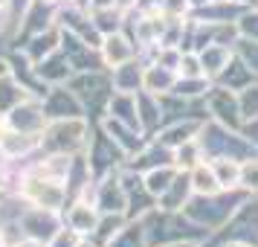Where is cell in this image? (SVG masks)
<instances>
[{
  "instance_id": "6da1fadb",
  "label": "cell",
  "mask_w": 258,
  "mask_h": 247,
  "mask_svg": "<svg viewBox=\"0 0 258 247\" xmlns=\"http://www.w3.org/2000/svg\"><path fill=\"white\" fill-rule=\"evenodd\" d=\"M249 198L244 189H232V192H218V195H195V198L188 201L186 207H183V215L191 218V221L203 227L206 233H218L221 227L229 224L238 207Z\"/></svg>"
},
{
  "instance_id": "7a4b0ae2",
  "label": "cell",
  "mask_w": 258,
  "mask_h": 247,
  "mask_svg": "<svg viewBox=\"0 0 258 247\" xmlns=\"http://www.w3.org/2000/svg\"><path fill=\"white\" fill-rule=\"evenodd\" d=\"M93 125L87 117H64L49 119L41 131V154H82L90 145Z\"/></svg>"
},
{
  "instance_id": "3957f363",
  "label": "cell",
  "mask_w": 258,
  "mask_h": 247,
  "mask_svg": "<svg viewBox=\"0 0 258 247\" xmlns=\"http://www.w3.org/2000/svg\"><path fill=\"white\" fill-rule=\"evenodd\" d=\"M198 140L203 145V152H206V160L209 157H238V160H246V157L258 154V145L246 137L244 131L226 128V125H221V122H215L209 117L203 119Z\"/></svg>"
},
{
  "instance_id": "277c9868",
  "label": "cell",
  "mask_w": 258,
  "mask_h": 247,
  "mask_svg": "<svg viewBox=\"0 0 258 247\" xmlns=\"http://www.w3.org/2000/svg\"><path fill=\"white\" fill-rule=\"evenodd\" d=\"M15 192H21L32 207H44V210H55V212H64L67 204H70V192H67V183L64 180H52V177H44V175H35L26 169Z\"/></svg>"
},
{
  "instance_id": "5b68a950",
  "label": "cell",
  "mask_w": 258,
  "mask_h": 247,
  "mask_svg": "<svg viewBox=\"0 0 258 247\" xmlns=\"http://www.w3.org/2000/svg\"><path fill=\"white\" fill-rule=\"evenodd\" d=\"M70 90L79 96V102L84 105V111L90 114H105L107 99L113 93V82H110V70H87V73H76L70 82Z\"/></svg>"
},
{
  "instance_id": "8992f818",
  "label": "cell",
  "mask_w": 258,
  "mask_h": 247,
  "mask_svg": "<svg viewBox=\"0 0 258 247\" xmlns=\"http://www.w3.org/2000/svg\"><path fill=\"white\" fill-rule=\"evenodd\" d=\"M200 102H203V114L209 119L221 122L226 128H235V131L244 128V117H241V105H238V93L235 90L212 82L209 93L203 96Z\"/></svg>"
},
{
  "instance_id": "52a82bcc",
  "label": "cell",
  "mask_w": 258,
  "mask_h": 247,
  "mask_svg": "<svg viewBox=\"0 0 258 247\" xmlns=\"http://www.w3.org/2000/svg\"><path fill=\"white\" fill-rule=\"evenodd\" d=\"M18 227H21V235H26V238L49 241V238L64 227V212L44 210V207H32V204H29L24 210V215H21Z\"/></svg>"
},
{
  "instance_id": "ba28073f",
  "label": "cell",
  "mask_w": 258,
  "mask_h": 247,
  "mask_svg": "<svg viewBox=\"0 0 258 247\" xmlns=\"http://www.w3.org/2000/svg\"><path fill=\"white\" fill-rule=\"evenodd\" d=\"M93 204L99 207V212H128V192L122 186L119 169L116 172H107L105 177H96Z\"/></svg>"
},
{
  "instance_id": "9c48e42d",
  "label": "cell",
  "mask_w": 258,
  "mask_h": 247,
  "mask_svg": "<svg viewBox=\"0 0 258 247\" xmlns=\"http://www.w3.org/2000/svg\"><path fill=\"white\" fill-rule=\"evenodd\" d=\"M99 125H102V131H105L107 137H110V140H113L119 149L125 152V157H134V154L142 152V149H145V142H148V137L142 134V128H137V125H128V122H122V119L110 117V114L99 117Z\"/></svg>"
},
{
  "instance_id": "30bf717a",
  "label": "cell",
  "mask_w": 258,
  "mask_h": 247,
  "mask_svg": "<svg viewBox=\"0 0 258 247\" xmlns=\"http://www.w3.org/2000/svg\"><path fill=\"white\" fill-rule=\"evenodd\" d=\"M47 122H49V117H47V111H44L41 96L26 99L15 111L6 114V125L15 131H26V134H41V131L47 128Z\"/></svg>"
},
{
  "instance_id": "8fae6325",
  "label": "cell",
  "mask_w": 258,
  "mask_h": 247,
  "mask_svg": "<svg viewBox=\"0 0 258 247\" xmlns=\"http://www.w3.org/2000/svg\"><path fill=\"white\" fill-rule=\"evenodd\" d=\"M44 111L49 119H64V117H87L84 105L79 102V96L70 90V84H52L44 93Z\"/></svg>"
},
{
  "instance_id": "7c38bea8",
  "label": "cell",
  "mask_w": 258,
  "mask_h": 247,
  "mask_svg": "<svg viewBox=\"0 0 258 247\" xmlns=\"http://www.w3.org/2000/svg\"><path fill=\"white\" fill-rule=\"evenodd\" d=\"M99 53H102V61H105L107 70L122 67V64H128V61L140 59V47H137V41H134L125 29L102 38V47H99Z\"/></svg>"
},
{
  "instance_id": "4fadbf2b",
  "label": "cell",
  "mask_w": 258,
  "mask_h": 247,
  "mask_svg": "<svg viewBox=\"0 0 258 247\" xmlns=\"http://www.w3.org/2000/svg\"><path fill=\"white\" fill-rule=\"evenodd\" d=\"M203 119L206 117H200V119H195V117H180V119H171V122H165L163 128L154 134L151 140H157V142H163L165 149H180L183 142H188V140H195L200 134V125H203Z\"/></svg>"
},
{
  "instance_id": "5bb4252c",
  "label": "cell",
  "mask_w": 258,
  "mask_h": 247,
  "mask_svg": "<svg viewBox=\"0 0 258 247\" xmlns=\"http://www.w3.org/2000/svg\"><path fill=\"white\" fill-rule=\"evenodd\" d=\"M32 67H35L38 82L47 84V87H52V84H67L73 76H76V67L70 64V59H67L64 50H55L52 56H47L44 61H38Z\"/></svg>"
},
{
  "instance_id": "9a60e30c",
  "label": "cell",
  "mask_w": 258,
  "mask_h": 247,
  "mask_svg": "<svg viewBox=\"0 0 258 247\" xmlns=\"http://www.w3.org/2000/svg\"><path fill=\"white\" fill-rule=\"evenodd\" d=\"M137 117H140V128L145 131V137L151 140L157 131L165 125V108H163V96L140 90L137 93Z\"/></svg>"
},
{
  "instance_id": "2e32d148",
  "label": "cell",
  "mask_w": 258,
  "mask_h": 247,
  "mask_svg": "<svg viewBox=\"0 0 258 247\" xmlns=\"http://www.w3.org/2000/svg\"><path fill=\"white\" fill-rule=\"evenodd\" d=\"M99 218H102L99 207H96L93 201H87V198L70 201V204H67V210H64V224H67V227H73L76 233H82L84 238L96 230Z\"/></svg>"
},
{
  "instance_id": "e0dca14e",
  "label": "cell",
  "mask_w": 258,
  "mask_h": 247,
  "mask_svg": "<svg viewBox=\"0 0 258 247\" xmlns=\"http://www.w3.org/2000/svg\"><path fill=\"white\" fill-rule=\"evenodd\" d=\"M61 35H64L61 26L52 24V26H47L44 32L26 38L24 44H21V50H24V56L32 61V64H38V61H44L47 56H52L55 50H61Z\"/></svg>"
},
{
  "instance_id": "ac0fdd59",
  "label": "cell",
  "mask_w": 258,
  "mask_h": 247,
  "mask_svg": "<svg viewBox=\"0 0 258 247\" xmlns=\"http://www.w3.org/2000/svg\"><path fill=\"white\" fill-rule=\"evenodd\" d=\"M0 152L9 160H26L29 154L41 152V134H26V131L9 128L0 140Z\"/></svg>"
},
{
  "instance_id": "d6986e66",
  "label": "cell",
  "mask_w": 258,
  "mask_h": 247,
  "mask_svg": "<svg viewBox=\"0 0 258 247\" xmlns=\"http://www.w3.org/2000/svg\"><path fill=\"white\" fill-rule=\"evenodd\" d=\"M177 84V70L163 67L157 61H145V76H142V90L157 96H168Z\"/></svg>"
},
{
  "instance_id": "ffe728a7",
  "label": "cell",
  "mask_w": 258,
  "mask_h": 247,
  "mask_svg": "<svg viewBox=\"0 0 258 247\" xmlns=\"http://www.w3.org/2000/svg\"><path fill=\"white\" fill-rule=\"evenodd\" d=\"M142 76H145V61L134 59L128 64H122V67H113L110 70V82H113V90H119V93H140Z\"/></svg>"
},
{
  "instance_id": "44dd1931",
  "label": "cell",
  "mask_w": 258,
  "mask_h": 247,
  "mask_svg": "<svg viewBox=\"0 0 258 247\" xmlns=\"http://www.w3.org/2000/svg\"><path fill=\"white\" fill-rule=\"evenodd\" d=\"M195 198V189H191V177H188V172H177L174 183L168 186V192H165L163 198H160V210L165 212H183V207H186L188 201Z\"/></svg>"
},
{
  "instance_id": "7402d4cb",
  "label": "cell",
  "mask_w": 258,
  "mask_h": 247,
  "mask_svg": "<svg viewBox=\"0 0 258 247\" xmlns=\"http://www.w3.org/2000/svg\"><path fill=\"white\" fill-rule=\"evenodd\" d=\"M32 90L26 87L15 73H6V76H0V114L6 117L9 111H15V108L21 105V102H26V99H32Z\"/></svg>"
},
{
  "instance_id": "603a6c76",
  "label": "cell",
  "mask_w": 258,
  "mask_h": 247,
  "mask_svg": "<svg viewBox=\"0 0 258 247\" xmlns=\"http://www.w3.org/2000/svg\"><path fill=\"white\" fill-rule=\"evenodd\" d=\"M198 56H200V64H203V73L215 82V79L229 67V61L235 59V50L226 47V44H209V47L200 50Z\"/></svg>"
},
{
  "instance_id": "cb8c5ba5",
  "label": "cell",
  "mask_w": 258,
  "mask_h": 247,
  "mask_svg": "<svg viewBox=\"0 0 258 247\" xmlns=\"http://www.w3.org/2000/svg\"><path fill=\"white\" fill-rule=\"evenodd\" d=\"M105 114H110V117L122 119V122H128V125H137L140 128V117H137V93H119V90H113L110 93V99H107V108ZM102 114V117H105ZM145 134V131H142Z\"/></svg>"
},
{
  "instance_id": "d4e9b609",
  "label": "cell",
  "mask_w": 258,
  "mask_h": 247,
  "mask_svg": "<svg viewBox=\"0 0 258 247\" xmlns=\"http://www.w3.org/2000/svg\"><path fill=\"white\" fill-rule=\"evenodd\" d=\"M212 169L218 175V183H221L223 192H232V189H241V166L244 160L238 157H209Z\"/></svg>"
},
{
  "instance_id": "484cf974",
  "label": "cell",
  "mask_w": 258,
  "mask_h": 247,
  "mask_svg": "<svg viewBox=\"0 0 258 247\" xmlns=\"http://www.w3.org/2000/svg\"><path fill=\"white\" fill-rule=\"evenodd\" d=\"M177 169L174 163H165V166H154V169H148V172H142V183H145V189L151 192L154 198L160 201L168 192V186L174 183V177H177Z\"/></svg>"
},
{
  "instance_id": "4316f807",
  "label": "cell",
  "mask_w": 258,
  "mask_h": 247,
  "mask_svg": "<svg viewBox=\"0 0 258 247\" xmlns=\"http://www.w3.org/2000/svg\"><path fill=\"white\" fill-rule=\"evenodd\" d=\"M252 82H258V76L249 70L238 56H235V59L229 61V67L215 79V84H223V87H229V90H235V93H238V90H244L246 84H252Z\"/></svg>"
},
{
  "instance_id": "83f0119b",
  "label": "cell",
  "mask_w": 258,
  "mask_h": 247,
  "mask_svg": "<svg viewBox=\"0 0 258 247\" xmlns=\"http://www.w3.org/2000/svg\"><path fill=\"white\" fill-rule=\"evenodd\" d=\"M131 218H128V212H102V218H99V224H96V230L87 238L93 241V244H102V247H107V241L113 238V235L128 224Z\"/></svg>"
},
{
  "instance_id": "f1b7e54d",
  "label": "cell",
  "mask_w": 258,
  "mask_h": 247,
  "mask_svg": "<svg viewBox=\"0 0 258 247\" xmlns=\"http://www.w3.org/2000/svg\"><path fill=\"white\" fill-rule=\"evenodd\" d=\"M209 87H212L209 76H177V84L171 93L186 99V102H200L203 96L209 93Z\"/></svg>"
},
{
  "instance_id": "f546056e",
  "label": "cell",
  "mask_w": 258,
  "mask_h": 247,
  "mask_svg": "<svg viewBox=\"0 0 258 247\" xmlns=\"http://www.w3.org/2000/svg\"><path fill=\"white\" fill-rule=\"evenodd\" d=\"M90 18H93V26L102 35H113V32H122V29H125V12H122L119 6L90 9Z\"/></svg>"
},
{
  "instance_id": "4dcf8cb0",
  "label": "cell",
  "mask_w": 258,
  "mask_h": 247,
  "mask_svg": "<svg viewBox=\"0 0 258 247\" xmlns=\"http://www.w3.org/2000/svg\"><path fill=\"white\" fill-rule=\"evenodd\" d=\"M188 177H191V189H195V195H218V192H223L209 160L198 163L191 172H188Z\"/></svg>"
},
{
  "instance_id": "1f68e13d",
  "label": "cell",
  "mask_w": 258,
  "mask_h": 247,
  "mask_svg": "<svg viewBox=\"0 0 258 247\" xmlns=\"http://www.w3.org/2000/svg\"><path fill=\"white\" fill-rule=\"evenodd\" d=\"M107 247H151L148 244V235H145V224H142L140 218H131V221L107 241Z\"/></svg>"
},
{
  "instance_id": "d6a6232c",
  "label": "cell",
  "mask_w": 258,
  "mask_h": 247,
  "mask_svg": "<svg viewBox=\"0 0 258 247\" xmlns=\"http://www.w3.org/2000/svg\"><path fill=\"white\" fill-rule=\"evenodd\" d=\"M203 160H206V152H203V145H200L198 137L183 142L180 149H174V166L183 169V172H191V169H195L198 163H203Z\"/></svg>"
},
{
  "instance_id": "836d02e7",
  "label": "cell",
  "mask_w": 258,
  "mask_h": 247,
  "mask_svg": "<svg viewBox=\"0 0 258 247\" xmlns=\"http://www.w3.org/2000/svg\"><path fill=\"white\" fill-rule=\"evenodd\" d=\"M238 105H241V117H244V122L258 119V82L246 84L244 90H238Z\"/></svg>"
},
{
  "instance_id": "e575fe53",
  "label": "cell",
  "mask_w": 258,
  "mask_h": 247,
  "mask_svg": "<svg viewBox=\"0 0 258 247\" xmlns=\"http://www.w3.org/2000/svg\"><path fill=\"white\" fill-rule=\"evenodd\" d=\"M232 50H235V56L258 76V41H252V38H238Z\"/></svg>"
},
{
  "instance_id": "d590c367",
  "label": "cell",
  "mask_w": 258,
  "mask_h": 247,
  "mask_svg": "<svg viewBox=\"0 0 258 247\" xmlns=\"http://www.w3.org/2000/svg\"><path fill=\"white\" fill-rule=\"evenodd\" d=\"M238 35L241 38H252L258 41V6H246L244 12L238 15Z\"/></svg>"
},
{
  "instance_id": "8d00e7d4",
  "label": "cell",
  "mask_w": 258,
  "mask_h": 247,
  "mask_svg": "<svg viewBox=\"0 0 258 247\" xmlns=\"http://www.w3.org/2000/svg\"><path fill=\"white\" fill-rule=\"evenodd\" d=\"M241 189L246 195H258V154L246 157L241 166Z\"/></svg>"
},
{
  "instance_id": "74e56055",
  "label": "cell",
  "mask_w": 258,
  "mask_h": 247,
  "mask_svg": "<svg viewBox=\"0 0 258 247\" xmlns=\"http://www.w3.org/2000/svg\"><path fill=\"white\" fill-rule=\"evenodd\" d=\"M82 241H84V235L76 233L73 227H67V224H64L58 233L47 241V247H82Z\"/></svg>"
},
{
  "instance_id": "f35d334b",
  "label": "cell",
  "mask_w": 258,
  "mask_h": 247,
  "mask_svg": "<svg viewBox=\"0 0 258 247\" xmlns=\"http://www.w3.org/2000/svg\"><path fill=\"white\" fill-rule=\"evenodd\" d=\"M177 76H206L198 53H183V61H180V67H177Z\"/></svg>"
},
{
  "instance_id": "ab89813d",
  "label": "cell",
  "mask_w": 258,
  "mask_h": 247,
  "mask_svg": "<svg viewBox=\"0 0 258 247\" xmlns=\"http://www.w3.org/2000/svg\"><path fill=\"white\" fill-rule=\"evenodd\" d=\"M160 9H163L168 18H188V15H191V3H188V0H163Z\"/></svg>"
},
{
  "instance_id": "60d3db41",
  "label": "cell",
  "mask_w": 258,
  "mask_h": 247,
  "mask_svg": "<svg viewBox=\"0 0 258 247\" xmlns=\"http://www.w3.org/2000/svg\"><path fill=\"white\" fill-rule=\"evenodd\" d=\"M15 247H47V241H38V238H18V241H15Z\"/></svg>"
},
{
  "instance_id": "b9f144b4",
  "label": "cell",
  "mask_w": 258,
  "mask_h": 247,
  "mask_svg": "<svg viewBox=\"0 0 258 247\" xmlns=\"http://www.w3.org/2000/svg\"><path fill=\"white\" fill-rule=\"evenodd\" d=\"M142 0H116V6L122 9V12H131V9H137Z\"/></svg>"
},
{
  "instance_id": "7bdbcfd3",
  "label": "cell",
  "mask_w": 258,
  "mask_h": 247,
  "mask_svg": "<svg viewBox=\"0 0 258 247\" xmlns=\"http://www.w3.org/2000/svg\"><path fill=\"white\" fill-rule=\"evenodd\" d=\"M212 247H252V244H246V241H232V238H226V241H215Z\"/></svg>"
},
{
  "instance_id": "ee69618b",
  "label": "cell",
  "mask_w": 258,
  "mask_h": 247,
  "mask_svg": "<svg viewBox=\"0 0 258 247\" xmlns=\"http://www.w3.org/2000/svg\"><path fill=\"white\" fill-rule=\"evenodd\" d=\"M188 3H191V12H198V9H206L212 0H188Z\"/></svg>"
},
{
  "instance_id": "f6af8a7d",
  "label": "cell",
  "mask_w": 258,
  "mask_h": 247,
  "mask_svg": "<svg viewBox=\"0 0 258 247\" xmlns=\"http://www.w3.org/2000/svg\"><path fill=\"white\" fill-rule=\"evenodd\" d=\"M6 73H12V67H9V59H0V76H6Z\"/></svg>"
},
{
  "instance_id": "bcb514c9",
  "label": "cell",
  "mask_w": 258,
  "mask_h": 247,
  "mask_svg": "<svg viewBox=\"0 0 258 247\" xmlns=\"http://www.w3.org/2000/svg\"><path fill=\"white\" fill-rule=\"evenodd\" d=\"M9 9H0V32H3V29H6V21H9Z\"/></svg>"
},
{
  "instance_id": "7dc6e473",
  "label": "cell",
  "mask_w": 258,
  "mask_h": 247,
  "mask_svg": "<svg viewBox=\"0 0 258 247\" xmlns=\"http://www.w3.org/2000/svg\"><path fill=\"white\" fill-rule=\"evenodd\" d=\"M6 131H9V125H6V117L0 114V140H3V134H6Z\"/></svg>"
},
{
  "instance_id": "c3c4849f",
  "label": "cell",
  "mask_w": 258,
  "mask_h": 247,
  "mask_svg": "<svg viewBox=\"0 0 258 247\" xmlns=\"http://www.w3.org/2000/svg\"><path fill=\"white\" fill-rule=\"evenodd\" d=\"M195 241H171V244H163V247H191Z\"/></svg>"
},
{
  "instance_id": "681fc988",
  "label": "cell",
  "mask_w": 258,
  "mask_h": 247,
  "mask_svg": "<svg viewBox=\"0 0 258 247\" xmlns=\"http://www.w3.org/2000/svg\"><path fill=\"white\" fill-rule=\"evenodd\" d=\"M82 247H102V244H93L90 238H84V241H82Z\"/></svg>"
},
{
  "instance_id": "f907efd6",
  "label": "cell",
  "mask_w": 258,
  "mask_h": 247,
  "mask_svg": "<svg viewBox=\"0 0 258 247\" xmlns=\"http://www.w3.org/2000/svg\"><path fill=\"white\" fill-rule=\"evenodd\" d=\"M0 247H9V241H6V235H3V230H0Z\"/></svg>"
},
{
  "instance_id": "816d5d0a",
  "label": "cell",
  "mask_w": 258,
  "mask_h": 247,
  "mask_svg": "<svg viewBox=\"0 0 258 247\" xmlns=\"http://www.w3.org/2000/svg\"><path fill=\"white\" fill-rule=\"evenodd\" d=\"M12 6V0H0V9H9Z\"/></svg>"
},
{
  "instance_id": "f5cc1de1",
  "label": "cell",
  "mask_w": 258,
  "mask_h": 247,
  "mask_svg": "<svg viewBox=\"0 0 258 247\" xmlns=\"http://www.w3.org/2000/svg\"><path fill=\"white\" fill-rule=\"evenodd\" d=\"M47 3H52V6H61V3H67V0H47Z\"/></svg>"
},
{
  "instance_id": "db71d44e",
  "label": "cell",
  "mask_w": 258,
  "mask_h": 247,
  "mask_svg": "<svg viewBox=\"0 0 258 247\" xmlns=\"http://www.w3.org/2000/svg\"><path fill=\"white\" fill-rule=\"evenodd\" d=\"M191 247H212V244H206V241H195Z\"/></svg>"
},
{
  "instance_id": "11a10c76",
  "label": "cell",
  "mask_w": 258,
  "mask_h": 247,
  "mask_svg": "<svg viewBox=\"0 0 258 247\" xmlns=\"http://www.w3.org/2000/svg\"><path fill=\"white\" fill-rule=\"evenodd\" d=\"M241 3H246V6H255L258 0H241Z\"/></svg>"
},
{
  "instance_id": "9f6ffc18",
  "label": "cell",
  "mask_w": 258,
  "mask_h": 247,
  "mask_svg": "<svg viewBox=\"0 0 258 247\" xmlns=\"http://www.w3.org/2000/svg\"><path fill=\"white\" fill-rule=\"evenodd\" d=\"M218 3H235V0H218Z\"/></svg>"
}]
</instances>
